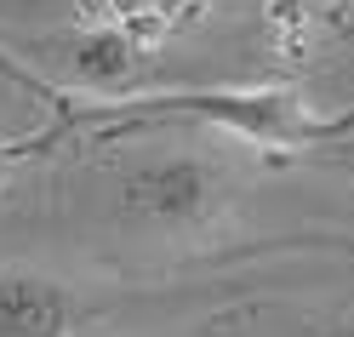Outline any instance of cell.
<instances>
[{
  "label": "cell",
  "mask_w": 354,
  "mask_h": 337,
  "mask_svg": "<svg viewBox=\"0 0 354 337\" xmlns=\"http://www.w3.org/2000/svg\"><path fill=\"white\" fill-rule=\"evenodd\" d=\"M69 120H97L109 131L189 120V126H217L229 138H246L257 149H315L337 126V120H315L297 92H171V98H131V103H86Z\"/></svg>",
  "instance_id": "1"
},
{
  "label": "cell",
  "mask_w": 354,
  "mask_h": 337,
  "mask_svg": "<svg viewBox=\"0 0 354 337\" xmlns=\"http://www.w3.org/2000/svg\"><path fill=\"white\" fill-rule=\"evenodd\" d=\"M115 206L154 235H201L234 206V172L217 154H143L115 177Z\"/></svg>",
  "instance_id": "2"
},
{
  "label": "cell",
  "mask_w": 354,
  "mask_h": 337,
  "mask_svg": "<svg viewBox=\"0 0 354 337\" xmlns=\"http://www.w3.org/2000/svg\"><path fill=\"white\" fill-rule=\"evenodd\" d=\"M120 326V309L92 298L46 268H0V337H103Z\"/></svg>",
  "instance_id": "3"
},
{
  "label": "cell",
  "mask_w": 354,
  "mask_h": 337,
  "mask_svg": "<svg viewBox=\"0 0 354 337\" xmlns=\"http://www.w3.org/2000/svg\"><path fill=\"white\" fill-rule=\"evenodd\" d=\"M149 40L131 35L126 24H109V17H92L86 29L63 35L57 40V69L75 75L80 86H92V92H115V86H126L131 75H143L149 63Z\"/></svg>",
  "instance_id": "4"
},
{
  "label": "cell",
  "mask_w": 354,
  "mask_h": 337,
  "mask_svg": "<svg viewBox=\"0 0 354 337\" xmlns=\"http://www.w3.org/2000/svg\"><path fill=\"white\" fill-rule=\"evenodd\" d=\"M109 24H126L131 35H143L149 46L160 35H171L177 24H189V17H201L206 0H97Z\"/></svg>",
  "instance_id": "5"
},
{
  "label": "cell",
  "mask_w": 354,
  "mask_h": 337,
  "mask_svg": "<svg viewBox=\"0 0 354 337\" xmlns=\"http://www.w3.org/2000/svg\"><path fill=\"white\" fill-rule=\"evenodd\" d=\"M315 166H326V172H343V177H354V115H343L337 126H331V138H320L315 149H303Z\"/></svg>",
  "instance_id": "6"
},
{
  "label": "cell",
  "mask_w": 354,
  "mask_h": 337,
  "mask_svg": "<svg viewBox=\"0 0 354 337\" xmlns=\"http://www.w3.org/2000/svg\"><path fill=\"white\" fill-rule=\"evenodd\" d=\"M303 337H354V314H343V320H320V326H308Z\"/></svg>",
  "instance_id": "7"
}]
</instances>
